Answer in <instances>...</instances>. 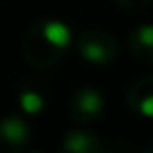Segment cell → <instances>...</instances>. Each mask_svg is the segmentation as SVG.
<instances>
[{
    "instance_id": "6da1fadb",
    "label": "cell",
    "mask_w": 153,
    "mask_h": 153,
    "mask_svg": "<svg viewBox=\"0 0 153 153\" xmlns=\"http://www.w3.org/2000/svg\"><path fill=\"white\" fill-rule=\"evenodd\" d=\"M43 35H45V39L52 47H56V49H64V47H68L70 41H72V33H70V29H68V25L62 23V22H58V19L47 22L45 27H43Z\"/></svg>"
},
{
    "instance_id": "7a4b0ae2",
    "label": "cell",
    "mask_w": 153,
    "mask_h": 153,
    "mask_svg": "<svg viewBox=\"0 0 153 153\" xmlns=\"http://www.w3.org/2000/svg\"><path fill=\"white\" fill-rule=\"evenodd\" d=\"M0 134L4 136V140L10 143H22L23 140L27 138V126L22 118H16V116H10L2 122L0 126Z\"/></svg>"
},
{
    "instance_id": "3957f363",
    "label": "cell",
    "mask_w": 153,
    "mask_h": 153,
    "mask_svg": "<svg viewBox=\"0 0 153 153\" xmlns=\"http://www.w3.org/2000/svg\"><path fill=\"white\" fill-rule=\"evenodd\" d=\"M79 108L87 114H97L99 111L103 108V99L97 91L85 89L82 95H79Z\"/></svg>"
},
{
    "instance_id": "277c9868",
    "label": "cell",
    "mask_w": 153,
    "mask_h": 153,
    "mask_svg": "<svg viewBox=\"0 0 153 153\" xmlns=\"http://www.w3.org/2000/svg\"><path fill=\"white\" fill-rule=\"evenodd\" d=\"M82 54L91 64H105L108 60V51L103 45H99V43H87V45H83Z\"/></svg>"
},
{
    "instance_id": "5b68a950",
    "label": "cell",
    "mask_w": 153,
    "mask_h": 153,
    "mask_svg": "<svg viewBox=\"0 0 153 153\" xmlns=\"http://www.w3.org/2000/svg\"><path fill=\"white\" fill-rule=\"evenodd\" d=\"M19 105H22L23 112H27V114H37V112L43 111V97L39 93H35V91H23L22 95H19Z\"/></svg>"
},
{
    "instance_id": "8992f818",
    "label": "cell",
    "mask_w": 153,
    "mask_h": 153,
    "mask_svg": "<svg viewBox=\"0 0 153 153\" xmlns=\"http://www.w3.org/2000/svg\"><path fill=\"white\" fill-rule=\"evenodd\" d=\"M87 143H89V136L85 134H72L66 142V147L72 151H85Z\"/></svg>"
},
{
    "instance_id": "52a82bcc",
    "label": "cell",
    "mask_w": 153,
    "mask_h": 153,
    "mask_svg": "<svg viewBox=\"0 0 153 153\" xmlns=\"http://www.w3.org/2000/svg\"><path fill=\"white\" fill-rule=\"evenodd\" d=\"M138 39H140V43H142L143 47H149V49H153V25H151V23L140 27Z\"/></svg>"
},
{
    "instance_id": "ba28073f",
    "label": "cell",
    "mask_w": 153,
    "mask_h": 153,
    "mask_svg": "<svg viewBox=\"0 0 153 153\" xmlns=\"http://www.w3.org/2000/svg\"><path fill=\"white\" fill-rule=\"evenodd\" d=\"M140 112L147 118H153V95H147L146 99H142L140 103Z\"/></svg>"
}]
</instances>
